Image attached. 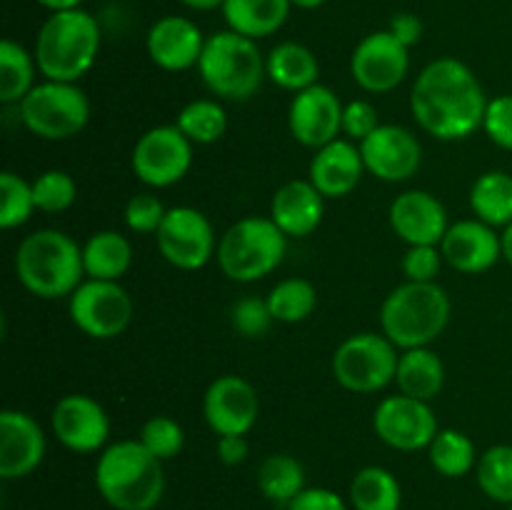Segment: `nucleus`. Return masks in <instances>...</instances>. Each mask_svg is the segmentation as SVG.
Segmentation results:
<instances>
[{"label": "nucleus", "mask_w": 512, "mask_h": 510, "mask_svg": "<svg viewBox=\"0 0 512 510\" xmlns=\"http://www.w3.org/2000/svg\"><path fill=\"white\" fill-rule=\"evenodd\" d=\"M488 103L478 75L458 58L425 65L410 93L415 123L438 140H463L483 128Z\"/></svg>", "instance_id": "f257e3e1"}, {"label": "nucleus", "mask_w": 512, "mask_h": 510, "mask_svg": "<svg viewBox=\"0 0 512 510\" xmlns=\"http://www.w3.org/2000/svg\"><path fill=\"white\" fill-rule=\"evenodd\" d=\"M95 488L115 510H153L163 500V460L140 440H120L100 453Z\"/></svg>", "instance_id": "f03ea898"}, {"label": "nucleus", "mask_w": 512, "mask_h": 510, "mask_svg": "<svg viewBox=\"0 0 512 510\" xmlns=\"http://www.w3.org/2000/svg\"><path fill=\"white\" fill-rule=\"evenodd\" d=\"M15 275L35 298H70L85 278L83 248L63 230H35L15 250Z\"/></svg>", "instance_id": "7ed1b4c3"}, {"label": "nucleus", "mask_w": 512, "mask_h": 510, "mask_svg": "<svg viewBox=\"0 0 512 510\" xmlns=\"http://www.w3.org/2000/svg\"><path fill=\"white\" fill-rule=\"evenodd\" d=\"M100 53V25L88 10L50 13L35 38V63L45 80L78 83Z\"/></svg>", "instance_id": "20e7f679"}, {"label": "nucleus", "mask_w": 512, "mask_h": 510, "mask_svg": "<svg viewBox=\"0 0 512 510\" xmlns=\"http://www.w3.org/2000/svg\"><path fill=\"white\" fill-rule=\"evenodd\" d=\"M450 320V298L438 283L398 285L380 308L383 335L400 350L428 348Z\"/></svg>", "instance_id": "39448f33"}, {"label": "nucleus", "mask_w": 512, "mask_h": 510, "mask_svg": "<svg viewBox=\"0 0 512 510\" xmlns=\"http://www.w3.org/2000/svg\"><path fill=\"white\" fill-rule=\"evenodd\" d=\"M198 73L210 93L233 103L253 98L268 78L265 55L260 53L255 40L235 30H220L205 40Z\"/></svg>", "instance_id": "423d86ee"}, {"label": "nucleus", "mask_w": 512, "mask_h": 510, "mask_svg": "<svg viewBox=\"0 0 512 510\" xmlns=\"http://www.w3.org/2000/svg\"><path fill=\"white\" fill-rule=\"evenodd\" d=\"M285 248H288V235L273 220L250 215L220 235L215 258L223 275H228L230 280L255 283L283 263Z\"/></svg>", "instance_id": "0eeeda50"}, {"label": "nucleus", "mask_w": 512, "mask_h": 510, "mask_svg": "<svg viewBox=\"0 0 512 510\" xmlns=\"http://www.w3.org/2000/svg\"><path fill=\"white\" fill-rule=\"evenodd\" d=\"M20 120L43 140H68L83 133L90 120L88 95L75 83L43 80L23 98Z\"/></svg>", "instance_id": "6e6552de"}, {"label": "nucleus", "mask_w": 512, "mask_h": 510, "mask_svg": "<svg viewBox=\"0 0 512 510\" xmlns=\"http://www.w3.org/2000/svg\"><path fill=\"white\" fill-rule=\"evenodd\" d=\"M398 360V348L385 335L355 333L335 350L333 375L350 393H378L395 383Z\"/></svg>", "instance_id": "1a4fd4ad"}, {"label": "nucleus", "mask_w": 512, "mask_h": 510, "mask_svg": "<svg viewBox=\"0 0 512 510\" xmlns=\"http://www.w3.org/2000/svg\"><path fill=\"white\" fill-rule=\"evenodd\" d=\"M70 320L88 338L110 340L125 333L133 318V300L118 280L85 278L68 303Z\"/></svg>", "instance_id": "9d476101"}, {"label": "nucleus", "mask_w": 512, "mask_h": 510, "mask_svg": "<svg viewBox=\"0 0 512 510\" xmlns=\"http://www.w3.org/2000/svg\"><path fill=\"white\" fill-rule=\"evenodd\" d=\"M130 165L140 183L170 188L188 175L193 165V143L178 125H155L138 138Z\"/></svg>", "instance_id": "9b49d317"}, {"label": "nucleus", "mask_w": 512, "mask_h": 510, "mask_svg": "<svg viewBox=\"0 0 512 510\" xmlns=\"http://www.w3.org/2000/svg\"><path fill=\"white\" fill-rule=\"evenodd\" d=\"M155 240H158L160 255L180 270L203 268L218 253L215 230L208 215L190 205L168 208Z\"/></svg>", "instance_id": "f8f14e48"}, {"label": "nucleus", "mask_w": 512, "mask_h": 510, "mask_svg": "<svg viewBox=\"0 0 512 510\" xmlns=\"http://www.w3.org/2000/svg\"><path fill=\"white\" fill-rule=\"evenodd\" d=\"M373 428L385 445L403 453L430 448L440 430L433 408L425 400H415L403 393L380 400L373 415Z\"/></svg>", "instance_id": "ddd939ff"}, {"label": "nucleus", "mask_w": 512, "mask_h": 510, "mask_svg": "<svg viewBox=\"0 0 512 510\" xmlns=\"http://www.w3.org/2000/svg\"><path fill=\"white\" fill-rule=\"evenodd\" d=\"M408 70L410 48L390 30L365 35L350 58V75L368 93H390L403 83Z\"/></svg>", "instance_id": "4468645a"}, {"label": "nucleus", "mask_w": 512, "mask_h": 510, "mask_svg": "<svg viewBox=\"0 0 512 510\" xmlns=\"http://www.w3.org/2000/svg\"><path fill=\"white\" fill-rule=\"evenodd\" d=\"M203 415L215 435H248L258 423L260 398L240 375H220L203 395Z\"/></svg>", "instance_id": "2eb2a0df"}, {"label": "nucleus", "mask_w": 512, "mask_h": 510, "mask_svg": "<svg viewBox=\"0 0 512 510\" xmlns=\"http://www.w3.org/2000/svg\"><path fill=\"white\" fill-rule=\"evenodd\" d=\"M343 108L328 85H310L295 93L288 110L290 135L305 148H323L343 133Z\"/></svg>", "instance_id": "dca6fc26"}, {"label": "nucleus", "mask_w": 512, "mask_h": 510, "mask_svg": "<svg viewBox=\"0 0 512 510\" xmlns=\"http://www.w3.org/2000/svg\"><path fill=\"white\" fill-rule=\"evenodd\" d=\"M53 435L73 453H95L108 443L110 418L103 405L83 393H70L50 413Z\"/></svg>", "instance_id": "f3484780"}, {"label": "nucleus", "mask_w": 512, "mask_h": 510, "mask_svg": "<svg viewBox=\"0 0 512 510\" xmlns=\"http://www.w3.org/2000/svg\"><path fill=\"white\" fill-rule=\"evenodd\" d=\"M365 170L385 183H403L413 178L423 163L420 140L400 125H380L370 138L360 143Z\"/></svg>", "instance_id": "a211bd4d"}, {"label": "nucleus", "mask_w": 512, "mask_h": 510, "mask_svg": "<svg viewBox=\"0 0 512 510\" xmlns=\"http://www.w3.org/2000/svg\"><path fill=\"white\" fill-rule=\"evenodd\" d=\"M45 458V433L23 410L0 413V478L18 480L33 473Z\"/></svg>", "instance_id": "6ab92c4d"}, {"label": "nucleus", "mask_w": 512, "mask_h": 510, "mask_svg": "<svg viewBox=\"0 0 512 510\" xmlns=\"http://www.w3.org/2000/svg\"><path fill=\"white\" fill-rule=\"evenodd\" d=\"M205 40L208 38L193 20L183 18V15H165L150 25L145 48H148L150 60L160 70L180 73V70H188L193 65L198 68Z\"/></svg>", "instance_id": "aec40b11"}, {"label": "nucleus", "mask_w": 512, "mask_h": 510, "mask_svg": "<svg viewBox=\"0 0 512 510\" xmlns=\"http://www.w3.org/2000/svg\"><path fill=\"white\" fill-rule=\"evenodd\" d=\"M390 225L408 245H440L448 233V213L435 195L405 190L390 205Z\"/></svg>", "instance_id": "412c9836"}, {"label": "nucleus", "mask_w": 512, "mask_h": 510, "mask_svg": "<svg viewBox=\"0 0 512 510\" xmlns=\"http://www.w3.org/2000/svg\"><path fill=\"white\" fill-rule=\"evenodd\" d=\"M440 253L450 268L478 275L498 263L503 255V243L495 228H490L483 220H460L448 228L440 243Z\"/></svg>", "instance_id": "4be33fe9"}, {"label": "nucleus", "mask_w": 512, "mask_h": 510, "mask_svg": "<svg viewBox=\"0 0 512 510\" xmlns=\"http://www.w3.org/2000/svg\"><path fill=\"white\" fill-rule=\"evenodd\" d=\"M365 173L360 145L353 140H333L315 150L310 160V183L320 190L323 198H345L360 185Z\"/></svg>", "instance_id": "5701e85b"}, {"label": "nucleus", "mask_w": 512, "mask_h": 510, "mask_svg": "<svg viewBox=\"0 0 512 510\" xmlns=\"http://www.w3.org/2000/svg\"><path fill=\"white\" fill-rule=\"evenodd\" d=\"M325 198L310 180H290L270 200V220L288 238H305L323 223Z\"/></svg>", "instance_id": "b1692460"}, {"label": "nucleus", "mask_w": 512, "mask_h": 510, "mask_svg": "<svg viewBox=\"0 0 512 510\" xmlns=\"http://www.w3.org/2000/svg\"><path fill=\"white\" fill-rule=\"evenodd\" d=\"M290 8H293L290 0H225L220 10L228 30L260 40L283 28Z\"/></svg>", "instance_id": "393cba45"}, {"label": "nucleus", "mask_w": 512, "mask_h": 510, "mask_svg": "<svg viewBox=\"0 0 512 510\" xmlns=\"http://www.w3.org/2000/svg\"><path fill=\"white\" fill-rule=\"evenodd\" d=\"M395 383H398L400 393L403 395L430 403L445 385L443 360H440V355H435L430 348L403 350L398 360Z\"/></svg>", "instance_id": "a878e982"}, {"label": "nucleus", "mask_w": 512, "mask_h": 510, "mask_svg": "<svg viewBox=\"0 0 512 510\" xmlns=\"http://www.w3.org/2000/svg\"><path fill=\"white\" fill-rule=\"evenodd\" d=\"M265 70L278 88L290 90V93L310 88V85L318 83L320 75V65L313 50L305 48L303 43H293V40L275 45L270 50L268 58H265Z\"/></svg>", "instance_id": "bb28decb"}, {"label": "nucleus", "mask_w": 512, "mask_h": 510, "mask_svg": "<svg viewBox=\"0 0 512 510\" xmlns=\"http://www.w3.org/2000/svg\"><path fill=\"white\" fill-rule=\"evenodd\" d=\"M133 263V248L118 230L93 233L83 245L85 278L120 280Z\"/></svg>", "instance_id": "cd10ccee"}, {"label": "nucleus", "mask_w": 512, "mask_h": 510, "mask_svg": "<svg viewBox=\"0 0 512 510\" xmlns=\"http://www.w3.org/2000/svg\"><path fill=\"white\" fill-rule=\"evenodd\" d=\"M470 208L490 228H508L512 223V175L503 170L480 175L470 190Z\"/></svg>", "instance_id": "c85d7f7f"}, {"label": "nucleus", "mask_w": 512, "mask_h": 510, "mask_svg": "<svg viewBox=\"0 0 512 510\" xmlns=\"http://www.w3.org/2000/svg\"><path fill=\"white\" fill-rule=\"evenodd\" d=\"M258 488L270 503L288 508L305 490L303 463L288 453L268 455L258 470Z\"/></svg>", "instance_id": "c756f323"}, {"label": "nucleus", "mask_w": 512, "mask_h": 510, "mask_svg": "<svg viewBox=\"0 0 512 510\" xmlns=\"http://www.w3.org/2000/svg\"><path fill=\"white\" fill-rule=\"evenodd\" d=\"M350 503L355 510H400L403 488L390 470L368 465L350 483Z\"/></svg>", "instance_id": "7c9ffc66"}, {"label": "nucleus", "mask_w": 512, "mask_h": 510, "mask_svg": "<svg viewBox=\"0 0 512 510\" xmlns=\"http://www.w3.org/2000/svg\"><path fill=\"white\" fill-rule=\"evenodd\" d=\"M35 55L20 43L5 38L0 43V103L20 105L35 88Z\"/></svg>", "instance_id": "2f4dec72"}, {"label": "nucleus", "mask_w": 512, "mask_h": 510, "mask_svg": "<svg viewBox=\"0 0 512 510\" xmlns=\"http://www.w3.org/2000/svg\"><path fill=\"white\" fill-rule=\"evenodd\" d=\"M430 465L445 478H463L478 465L473 440L455 428L438 430L430 443Z\"/></svg>", "instance_id": "473e14b6"}, {"label": "nucleus", "mask_w": 512, "mask_h": 510, "mask_svg": "<svg viewBox=\"0 0 512 510\" xmlns=\"http://www.w3.org/2000/svg\"><path fill=\"white\" fill-rule=\"evenodd\" d=\"M175 125L183 130V135L190 143L210 145L218 143L225 135V130H228V115H225V108L218 100L203 98L185 105L178 113Z\"/></svg>", "instance_id": "72a5a7b5"}, {"label": "nucleus", "mask_w": 512, "mask_h": 510, "mask_svg": "<svg viewBox=\"0 0 512 510\" xmlns=\"http://www.w3.org/2000/svg\"><path fill=\"white\" fill-rule=\"evenodd\" d=\"M268 308L275 320L280 323H303L310 318L318 305V293H315L313 283L303 278H288L280 280L273 290H270Z\"/></svg>", "instance_id": "f704fd0d"}, {"label": "nucleus", "mask_w": 512, "mask_h": 510, "mask_svg": "<svg viewBox=\"0 0 512 510\" xmlns=\"http://www.w3.org/2000/svg\"><path fill=\"white\" fill-rule=\"evenodd\" d=\"M478 485L495 503H512V445H493L475 465Z\"/></svg>", "instance_id": "c9c22d12"}, {"label": "nucleus", "mask_w": 512, "mask_h": 510, "mask_svg": "<svg viewBox=\"0 0 512 510\" xmlns=\"http://www.w3.org/2000/svg\"><path fill=\"white\" fill-rule=\"evenodd\" d=\"M33 210H38L33 198V183L20 178L18 173L5 170L0 175V225L5 230L20 228L23 223H28Z\"/></svg>", "instance_id": "e433bc0d"}, {"label": "nucleus", "mask_w": 512, "mask_h": 510, "mask_svg": "<svg viewBox=\"0 0 512 510\" xmlns=\"http://www.w3.org/2000/svg\"><path fill=\"white\" fill-rule=\"evenodd\" d=\"M33 198L43 213H63L78 198V185L65 170H45L33 180Z\"/></svg>", "instance_id": "4c0bfd02"}, {"label": "nucleus", "mask_w": 512, "mask_h": 510, "mask_svg": "<svg viewBox=\"0 0 512 510\" xmlns=\"http://www.w3.org/2000/svg\"><path fill=\"white\" fill-rule=\"evenodd\" d=\"M140 443L150 450L158 460H170L183 450L185 430L178 420L170 415H155L140 430Z\"/></svg>", "instance_id": "58836bf2"}, {"label": "nucleus", "mask_w": 512, "mask_h": 510, "mask_svg": "<svg viewBox=\"0 0 512 510\" xmlns=\"http://www.w3.org/2000/svg\"><path fill=\"white\" fill-rule=\"evenodd\" d=\"M165 213H168V208L160 203L158 195L138 193L128 200V205H125V225H128L133 233L155 235L158 233L160 223H163Z\"/></svg>", "instance_id": "ea45409f"}, {"label": "nucleus", "mask_w": 512, "mask_h": 510, "mask_svg": "<svg viewBox=\"0 0 512 510\" xmlns=\"http://www.w3.org/2000/svg\"><path fill=\"white\" fill-rule=\"evenodd\" d=\"M273 320L275 318L268 308V300L260 298L238 300L233 305V313H230V323H233L235 333L245 335V338H260Z\"/></svg>", "instance_id": "a19ab883"}, {"label": "nucleus", "mask_w": 512, "mask_h": 510, "mask_svg": "<svg viewBox=\"0 0 512 510\" xmlns=\"http://www.w3.org/2000/svg\"><path fill=\"white\" fill-rule=\"evenodd\" d=\"M443 260L438 245H408L403 255V273L413 283H435Z\"/></svg>", "instance_id": "79ce46f5"}, {"label": "nucleus", "mask_w": 512, "mask_h": 510, "mask_svg": "<svg viewBox=\"0 0 512 510\" xmlns=\"http://www.w3.org/2000/svg\"><path fill=\"white\" fill-rule=\"evenodd\" d=\"M378 110L368 100H350L343 108V133L348 135V140L353 143H363L365 138L375 133L380 128Z\"/></svg>", "instance_id": "37998d69"}, {"label": "nucleus", "mask_w": 512, "mask_h": 510, "mask_svg": "<svg viewBox=\"0 0 512 510\" xmlns=\"http://www.w3.org/2000/svg\"><path fill=\"white\" fill-rule=\"evenodd\" d=\"M483 130L498 148L512 150V95H500L488 103Z\"/></svg>", "instance_id": "c03bdc74"}, {"label": "nucleus", "mask_w": 512, "mask_h": 510, "mask_svg": "<svg viewBox=\"0 0 512 510\" xmlns=\"http://www.w3.org/2000/svg\"><path fill=\"white\" fill-rule=\"evenodd\" d=\"M288 510H348L345 508L343 498L335 490L328 488H305Z\"/></svg>", "instance_id": "a18cd8bd"}, {"label": "nucleus", "mask_w": 512, "mask_h": 510, "mask_svg": "<svg viewBox=\"0 0 512 510\" xmlns=\"http://www.w3.org/2000/svg\"><path fill=\"white\" fill-rule=\"evenodd\" d=\"M390 33L405 43L408 48H413L420 38H423V23H420L418 15L413 13H398L393 20H390Z\"/></svg>", "instance_id": "49530a36"}, {"label": "nucleus", "mask_w": 512, "mask_h": 510, "mask_svg": "<svg viewBox=\"0 0 512 510\" xmlns=\"http://www.w3.org/2000/svg\"><path fill=\"white\" fill-rule=\"evenodd\" d=\"M218 458L225 465H240L248 458V440L245 435H220Z\"/></svg>", "instance_id": "de8ad7c7"}, {"label": "nucleus", "mask_w": 512, "mask_h": 510, "mask_svg": "<svg viewBox=\"0 0 512 510\" xmlns=\"http://www.w3.org/2000/svg\"><path fill=\"white\" fill-rule=\"evenodd\" d=\"M43 8H48L50 13H60V10H73V8H80V3L83 0H38Z\"/></svg>", "instance_id": "09e8293b"}, {"label": "nucleus", "mask_w": 512, "mask_h": 510, "mask_svg": "<svg viewBox=\"0 0 512 510\" xmlns=\"http://www.w3.org/2000/svg\"><path fill=\"white\" fill-rule=\"evenodd\" d=\"M183 5L193 10H215V8H223L225 0H180Z\"/></svg>", "instance_id": "8fccbe9b"}, {"label": "nucleus", "mask_w": 512, "mask_h": 510, "mask_svg": "<svg viewBox=\"0 0 512 510\" xmlns=\"http://www.w3.org/2000/svg\"><path fill=\"white\" fill-rule=\"evenodd\" d=\"M500 243H503V258L508 260V265L512 268V223L508 225V228H503Z\"/></svg>", "instance_id": "3c124183"}, {"label": "nucleus", "mask_w": 512, "mask_h": 510, "mask_svg": "<svg viewBox=\"0 0 512 510\" xmlns=\"http://www.w3.org/2000/svg\"><path fill=\"white\" fill-rule=\"evenodd\" d=\"M290 3L295 5V8H303V10H315L320 8V5H325L328 0H290Z\"/></svg>", "instance_id": "603ef678"}, {"label": "nucleus", "mask_w": 512, "mask_h": 510, "mask_svg": "<svg viewBox=\"0 0 512 510\" xmlns=\"http://www.w3.org/2000/svg\"><path fill=\"white\" fill-rule=\"evenodd\" d=\"M508 510H512V503H510V505H508Z\"/></svg>", "instance_id": "864d4df0"}]
</instances>
